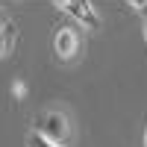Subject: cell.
I'll use <instances>...</instances> for the list:
<instances>
[{"mask_svg":"<svg viewBox=\"0 0 147 147\" xmlns=\"http://www.w3.org/2000/svg\"><path fill=\"white\" fill-rule=\"evenodd\" d=\"M32 129L38 132L41 138L53 141V144H62L68 147L71 136H74V127H71V118L59 109H47V112H38L32 118Z\"/></svg>","mask_w":147,"mask_h":147,"instance_id":"obj_1","label":"cell"},{"mask_svg":"<svg viewBox=\"0 0 147 147\" xmlns=\"http://www.w3.org/2000/svg\"><path fill=\"white\" fill-rule=\"evenodd\" d=\"M65 9L82 24V27H88V30H100V15L94 12L91 3H85V0H65Z\"/></svg>","mask_w":147,"mask_h":147,"instance_id":"obj_2","label":"cell"},{"mask_svg":"<svg viewBox=\"0 0 147 147\" xmlns=\"http://www.w3.org/2000/svg\"><path fill=\"white\" fill-rule=\"evenodd\" d=\"M77 47H80V38H77V32H74L71 27H59L56 35H53V50L59 59H71L74 53H77Z\"/></svg>","mask_w":147,"mask_h":147,"instance_id":"obj_3","label":"cell"},{"mask_svg":"<svg viewBox=\"0 0 147 147\" xmlns=\"http://www.w3.org/2000/svg\"><path fill=\"white\" fill-rule=\"evenodd\" d=\"M12 44H15V24H3L0 27V56H6L12 50Z\"/></svg>","mask_w":147,"mask_h":147,"instance_id":"obj_4","label":"cell"},{"mask_svg":"<svg viewBox=\"0 0 147 147\" xmlns=\"http://www.w3.org/2000/svg\"><path fill=\"white\" fill-rule=\"evenodd\" d=\"M27 147H62V144H53V141L41 138L35 129H30V132H27Z\"/></svg>","mask_w":147,"mask_h":147,"instance_id":"obj_5","label":"cell"},{"mask_svg":"<svg viewBox=\"0 0 147 147\" xmlns=\"http://www.w3.org/2000/svg\"><path fill=\"white\" fill-rule=\"evenodd\" d=\"M27 94V85H24V80H15L12 82V97H24Z\"/></svg>","mask_w":147,"mask_h":147,"instance_id":"obj_6","label":"cell"},{"mask_svg":"<svg viewBox=\"0 0 147 147\" xmlns=\"http://www.w3.org/2000/svg\"><path fill=\"white\" fill-rule=\"evenodd\" d=\"M3 24H6V21H3V12H0V27H3Z\"/></svg>","mask_w":147,"mask_h":147,"instance_id":"obj_7","label":"cell"}]
</instances>
